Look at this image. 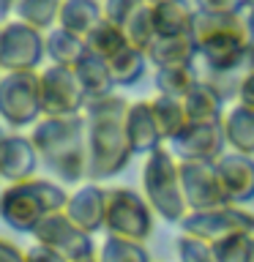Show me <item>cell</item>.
Returning <instances> with one entry per match:
<instances>
[{"label": "cell", "instance_id": "7a4b0ae2", "mask_svg": "<svg viewBox=\"0 0 254 262\" xmlns=\"http://www.w3.org/2000/svg\"><path fill=\"white\" fill-rule=\"evenodd\" d=\"M30 139L41 164L57 178V183H79L88 178V126L85 115L49 118L41 115L30 128Z\"/></svg>", "mask_w": 254, "mask_h": 262}, {"label": "cell", "instance_id": "5b68a950", "mask_svg": "<svg viewBox=\"0 0 254 262\" xmlns=\"http://www.w3.org/2000/svg\"><path fill=\"white\" fill-rule=\"evenodd\" d=\"M41 110V77L38 71H6L0 77V120L8 128H33Z\"/></svg>", "mask_w": 254, "mask_h": 262}, {"label": "cell", "instance_id": "6da1fadb", "mask_svg": "<svg viewBox=\"0 0 254 262\" xmlns=\"http://www.w3.org/2000/svg\"><path fill=\"white\" fill-rule=\"evenodd\" d=\"M129 101L120 96H107L85 104V126H88V178L107 180L126 169L134 156V147L126 134Z\"/></svg>", "mask_w": 254, "mask_h": 262}, {"label": "cell", "instance_id": "4316f807", "mask_svg": "<svg viewBox=\"0 0 254 262\" xmlns=\"http://www.w3.org/2000/svg\"><path fill=\"white\" fill-rule=\"evenodd\" d=\"M85 47H88V52L104 57V60H112L120 49L129 47V38H126V30H123L120 25H115L110 19H101V25L85 38Z\"/></svg>", "mask_w": 254, "mask_h": 262}, {"label": "cell", "instance_id": "cb8c5ba5", "mask_svg": "<svg viewBox=\"0 0 254 262\" xmlns=\"http://www.w3.org/2000/svg\"><path fill=\"white\" fill-rule=\"evenodd\" d=\"M63 0H19L14 6V19H19L41 33H49L57 28V16H60Z\"/></svg>", "mask_w": 254, "mask_h": 262}, {"label": "cell", "instance_id": "f6af8a7d", "mask_svg": "<svg viewBox=\"0 0 254 262\" xmlns=\"http://www.w3.org/2000/svg\"><path fill=\"white\" fill-rule=\"evenodd\" d=\"M0 77H3V71H0Z\"/></svg>", "mask_w": 254, "mask_h": 262}, {"label": "cell", "instance_id": "44dd1931", "mask_svg": "<svg viewBox=\"0 0 254 262\" xmlns=\"http://www.w3.org/2000/svg\"><path fill=\"white\" fill-rule=\"evenodd\" d=\"M221 126H224L227 145H232L235 153L254 156V106L249 104L232 106L221 118Z\"/></svg>", "mask_w": 254, "mask_h": 262}, {"label": "cell", "instance_id": "d6a6232c", "mask_svg": "<svg viewBox=\"0 0 254 262\" xmlns=\"http://www.w3.org/2000/svg\"><path fill=\"white\" fill-rule=\"evenodd\" d=\"M104 19H110L115 25H126L131 16H134L139 8H145V0H104Z\"/></svg>", "mask_w": 254, "mask_h": 262}, {"label": "cell", "instance_id": "ba28073f", "mask_svg": "<svg viewBox=\"0 0 254 262\" xmlns=\"http://www.w3.org/2000/svg\"><path fill=\"white\" fill-rule=\"evenodd\" d=\"M180 232L202 237L208 243H219L232 235H254V213H249L243 205H221L210 210H194L186 213L180 221Z\"/></svg>", "mask_w": 254, "mask_h": 262}, {"label": "cell", "instance_id": "9a60e30c", "mask_svg": "<svg viewBox=\"0 0 254 262\" xmlns=\"http://www.w3.org/2000/svg\"><path fill=\"white\" fill-rule=\"evenodd\" d=\"M216 172L229 205H243L254 200V161L243 153H224L216 159Z\"/></svg>", "mask_w": 254, "mask_h": 262}, {"label": "cell", "instance_id": "ac0fdd59", "mask_svg": "<svg viewBox=\"0 0 254 262\" xmlns=\"http://www.w3.org/2000/svg\"><path fill=\"white\" fill-rule=\"evenodd\" d=\"M74 71H77V79H79L82 90H85L88 101L112 96V90L118 88L110 71V60H104V57H98L93 52H85V57L74 66Z\"/></svg>", "mask_w": 254, "mask_h": 262}, {"label": "cell", "instance_id": "8d00e7d4", "mask_svg": "<svg viewBox=\"0 0 254 262\" xmlns=\"http://www.w3.org/2000/svg\"><path fill=\"white\" fill-rule=\"evenodd\" d=\"M238 96H241V104L254 106V74H249V77L241 82V88H238Z\"/></svg>", "mask_w": 254, "mask_h": 262}, {"label": "cell", "instance_id": "7402d4cb", "mask_svg": "<svg viewBox=\"0 0 254 262\" xmlns=\"http://www.w3.org/2000/svg\"><path fill=\"white\" fill-rule=\"evenodd\" d=\"M156 36H192L194 14L183 0H172L164 6H153Z\"/></svg>", "mask_w": 254, "mask_h": 262}, {"label": "cell", "instance_id": "52a82bcc", "mask_svg": "<svg viewBox=\"0 0 254 262\" xmlns=\"http://www.w3.org/2000/svg\"><path fill=\"white\" fill-rule=\"evenodd\" d=\"M47 57V36L19 19L0 25V71H38Z\"/></svg>", "mask_w": 254, "mask_h": 262}, {"label": "cell", "instance_id": "f546056e", "mask_svg": "<svg viewBox=\"0 0 254 262\" xmlns=\"http://www.w3.org/2000/svg\"><path fill=\"white\" fill-rule=\"evenodd\" d=\"M123 30H126V38L131 47L142 49V52H147V47L156 41V25H153V8L145 6L139 8V11L131 16V19L123 25Z\"/></svg>", "mask_w": 254, "mask_h": 262}, {"label": "cell", "instance_id": "1f68e13d", "mask_svg": "<svg viewBox=\"0 0 254 262\" xmlns=\"http://www.w3.org/2000/svg\"><path fill=\"white\" fill-rule=\"evenodd\" d=\"M175 251H178L180 262H216V257H213V246L208 241L186 235V232H180V237L175 241Z\"/></svg>", "mask_w": 254, "mask_h": 262}, {"label": "cell", "instance_id": "30bf717a", "mask_svg": "<svg viewBox=\"0 0 254 262\" xmlns=\"http://www.w3.org/2000/svg\"><path fill=\"white\" fill-rule=\"evenodd\" d=\"M33 241L60 251L69 262L93 257V254L98 251L96 243H93V235H88L85 229H79L63 210L52 213V216H47L44 221H41V224L36 227V232H33Z\"/></svg>", "mask_w": 254, "mask_h": 262}, {"label": "cell", "instance_id": "bcb514c9", "mask_svg": "<svg viewBox=\"0 0 254 262\" xmlns=\"http://www.w3.org/2000/svg\"><path fill=\"white\" fill-rule=\"evenodd\" d=\"M0 25H3V22H0Z\"/></svg>", "mask_w": 254, "mask_h": 262}, {"label": "cell", "instance_id": "ab89813d", "mask_svg": "<svg viewBox=\"0 0 254 262\" xmlns=\"http://www.w3.org/2000/svg\"><path fill=\"white\" fill-rule=\"evenodd\" d=\"M246 19H249V28H251V33H254V8H249V16H246Z\"/></svg>", "mask_w": 254, "mask_h": 262}, {"label": "cell", "instance_id": "484cf974", "mask_svg": "<svg viewBox=\"0 0 254 262\" xmlns=\"http://www.w3.org/2000/svg\"><path fill=\"white\" fill-rule=\"evenodd\" d=\"M200 82V74L194 66H170V69H156V90L159 96L167 98H180L183 101L186 93Z\"/></svg>", "mask_w": 254, "mask_h": 262}, {"label": "cell", "instance_id": "60d3db41", "mask_svg": "<svg viewBox=\"0 0 254 262\" xmlns=\"http://www.w3.org/2000/svg\"><path fill=\"white\" fill-rule=\"evenodd\" d=\"M77 262H98V254H93V257H85V259H77Z\"/></svg>", "mask_w": 254, "mask_h": 262}, {"label": "cell", "instance_id": "836d02e7", "mask_svg": "<svg viewBox=\"0 0 254 262\" xmlns=\"http://www.w3.org/2000/svg\"><path fill=\"white\" fill-rule=\"evenodd\" d=\"M197 6L205 14H241L243 0H197Z\"/></svg>", "mask_w": 254, "mask_h": 262}, {"label": "cell", "instance_id": "ee69618b", "mask_svg": "<svg viewBox=\"0 0 254 262\" xmlns=\"http://www.w3.org/2000/svg\"><path fill=\"white\" fill-rule=\"evenodd\" d=\"M251 262H254V249H251Z\"/></svg>", "mask_w": 254, "mask_h": 262}, {"label": "cell", "instance_id": "8992f818", "mask_svg": "<svg viewBox=\"0 0 254 262\" xmlns=\"http://www.w3.org/2000/svg\"><path fill=\"white\" fill-rule=\"evenodd\" d=\"M153 219L156 210L145 200V194H137L134 188H123V186L107 191V221H104L107 235L145 243L153 232Z\"/></svg>", "mask_w": 254, "mask_h": 262}, {"label": "cell", "instance_id": "7c38bea8", "mask_svg": "<svg viewBox=\"0 0 254 262\" xmlns=\"http://www.w3.org/2000/svg\"><path fill=\"white\" fill-rule=\"evenodd\" d=\"M224 126L219 123H188L172 139V156L178 161H216L224 156Z\"/></svg>", "mask_w": 254, "mask_h": 262}, {"label": "cell", "instance_id": "d6986e66", "mask_svg": "<svg viewBox=\"0 0 254 262\" xmlns=\"http://www.w3.org/2000/svg\"><path fill=\"white\" fill-rule=\"evenodd\" d=\"M147 60L156 69H170V66H194L197 44L192 36H156L147 47Z\"/></svg>", "mask_w": 254, "mask_h": 262}, {"label": "cell", "instance_id": "277c9868", "mask_svg": "<svg viewBox=\"0 0 254 262\" xmlns=\"http://www.w3.org/2000/svg\"><path fill=\"white\" fill-rule=\"evenodd\" d=\"M142 194L156 210V216L180 224L188 213L183 180H180V161L167 147H156L147 153V161L142 167Z\"/></svg>", "mask_w": 254, "mask_h": 262}, {"label": "cell", "instance_id": "4dcf8cb0", "mask_svg": "<svg viewBox=\"0 0 254 262\" xmlns=\"http://www.w3.org/2000/svg\"><path fill=\"white\" fill-rule=\"evenodd\" d=\"M213 246V257L216 262H251V249H254V235H232L224 237Z\"/></svg>", "mask_w": 254, "mask_h": 262}, {"label": "cell", "instance_id": "83f0119b", "mask_svg": "<svg viewBox=\"0 0 254 262\" xmlns=\"http://www.w3.org/2000/svg\"><path fill=\"white\" fill-rule=\"evenodd\" d=\"M151 63L147 60V55L142 52V49H137V47H126V49H120L118 55L110 60V71H112V79H115V85H134V82L142 79V74H145V66Z\"/></svg>", "mask_w": 254, "mask_h": 262}, {"label": "cell", "instance_id": "f1b7e54d", "mask_svg": "<svg viewBox=\"0 0 254 262\" xmlns=\"http://www.w3.org/2000/svg\"><path fill=\"white\" fill-rule=\"evenodd\" d=\"M98 262H151V254L142 243L123 241V237L107 235V241L98 246Z\"/></svg>", "mask_w": 254, "mask_h": 262}, {"label": "cell", "instance_id": "f35d334b", "mask_svg": "<svg viewBox=\"0 0 254 262\" xmlns=\"http://www.w3.org/2000/svg\"><path fill=\"white\" fill-rule=\"evenodd\" d=\"M145 3L153 8V6H164V3H172V0H145Z\"/></svg>", "mask_w": 254, "mask_h": 262}, {"label": "cell", "instance_id": "e575fe53", "mask_svg": "<svg viewBox=\"0 0 254 262\" xmlns=\"http://www.w3.org/2000/svg\"><path fill=\"white\" fill-rule=\"evenodd\" d=\"M25 257H28V262H69L60 251L49 249L44 243H33L30 249H25Z\"/></svg>", "mask_w": 254, "mask_h": 262}, {"label": "cell", "instance_id": "9c48e42d", "mask_svg": "<svg viewBox=\"0 0 254 262\" xmlns=\"http://www.w3.org/2000/svg\"><path fill=\"white\" fill-rule=\"evenodd\" d=\"M41 77V110L49 118H71L85 112V90H82L77 71L69 66H47L38 71Z\"/></svg>", "mask_w": 254, "mask_h": 262}, {"label": "cell", "instance_id": "d590c367", "mask_svg": "<svg viewBox=\"0 0 254 262\" xmlns=\"http://www.w3.org/2000/svg\"><path fill=\"white\" fill-rule=\"evenodd\" d=\"M0 262H28V257H25V251L16 243L0 237Z\"/></svg>", "mask_w": 254, "mask_h": 262}, {"label": "cell", "instance_id": "b9f144b4", "mask_svg": "<svg viewBox=\"0 0 254 262\" xmlns=\"http://www.w3.org/2000/svg\"><path fill=\"white\" fill-rule=\"evenodd\" d=\"M243 8H254V0H243Z\"/></svg>", "mask_w": 254, "mask_h": 262}, {"label": "cell", "instance_id": "74e56055", "mask_svg": "<svg viewBox=\"0 0 254 262\" xmlns=\"http://www.w3.org/2000/svg\"><path fill=\"white\" fill-rule=\"evenodd\" d=\"M19 3V0H0V22H6L8 16L14 14V6Z\"/></svg>", "mask_w": 254, "mask_h": 262}, {"label": "cell", "instance_id": "7bdbcfd3", "mask_svg": "<svg viewBox=\"0 0 254 262\" xmlns=\"http://www.w3.org/2000/svg\"><path fill=\"white\" fill-rule=\"evenodd\" d=\"M3 139H6V131H3V126H0V145H3Z\"/></svg>", "mask_w": 254, "mask_h": 262}, {"label": "cell", "instance_id": "ffe728a7", "mask_svg": "<svg viewBox=\"0 0 254 262\" xmlns=\"http://www.w3.org/2000/svg\"><path fill=\"white\" fill-rule=\"evenodd\" d=\"M183 106H186L188 120L192 123H219L221 118H224V96L202 77L186 93Z\"/></svg>", "mask_w": 254, "mask_h": 262}, {"label": "cell", "instance_id": "d4e9b609", "mask_svg": "<svg viewBox=\"0 0 254 262\" xmlns=\"http://www.w3.org/2000/svg\"><path fill=\"white\" fill-rule=\"evenodd\" d=\"M151 104H153V115H156V123H159V131H161V137L167 139V142H172V139L192 123L180 98L159 96V98H153Z\"/></svg>", "mask_w": 254, "mask_h": 262}, {"label": "cell", "instance_id": "2e32d148", "mask_svg": "<svg viewBox=\"0 0 254 262\" xmlns=\"http://www.w3.org/2000/svg\"><path fill=\"white\" fill-rule=\"evenodd\" d=\"M126 134H129V142L134 147V153H153L156 147H161L164 137L159 131V123H156L151 101H137L129 106Z\"/></svg>", "mask_w": 254, "mask_h": 262}, {"label": "cell", "instance_id": "e0dca14e", "mask_svg": "<svg viewBox=\"0 0 254 262\" xmlns=\"http://www.w3.org/2000/svg\"><path fill=\"white\" fill-rule=\"evenodd\" d=\"M104 19V6L98 0H63L57 28L74 33L79 38H88Z\"/></svg>", "mask_w": 254, "mask_h": 262}, {"label": "cell", "instance_id": "603a6c76", "mask_svg": "<svg viewBox=\"0 0 254 262\" xmlns=\"http://www.w3.org/2000/svg\"><path fill=\"white\" fill-rule=\"evenodd\" d=\"M85 52H88L85 38L74 36V33L63 30V28H52L47 33V57L55 66H69V69H74L85 57Z\"/></svg>", "mask_w": 254, "mask_h": 262}, {"label": "cell", "instance_id": "8fae6325", "mask_svg": "<svg viewBox=\"0 0 254 262\" xmlns=\"http://www.w3.org/2000/svg\"><path fill=\"white\" fill-rule=\"evenodd\" d=\"M180 180L188 213L229 205L216 172V161H180Z\"/></svg>", "mask_w": 254, "mask_h": 262}, {"label": "cell", "instance_id": "4fadbf2b", "mask_svg": "<svg viewBox=\"0 0 254 262\" xmlns=\"http://www.w3.org/2000/svg\"><path fill=\"white\" fill-rule=\"evenodd\" d=\"M107 191L110 188H101L96 180L79 186L77 191L69 194V202H66V216H69L79 229H85L88 235H96L104 229L107 221Z\"/></svg>", "mask_w": 254, "mask_h": 262}, {"label": "cell", "instance_id": "3957f363", "mask_svg": "<svg viewBox=\"0 0 254 262\" xmlns=\"http://www.w3.org/2000/svg\"><path fill=\"white\" fill-rule=\"evenodd\" d=\"M69 191L49 178H30L22 183H6L0 191V221L19 235H33L52 213L66 210Z\"/></svg>", "mask_w": 254, "mask_h": 262}, {"label": "cell", "instance_id": "5bb4252c", "mask_svg": "<svg viewBox=\"0 0 254 262\" xmlns=\"http://www.w3.org/2000/svg\"><path fill=\"white\" fill-rule=\"evenodd\" d=\"M38 150L33 145L30 134L25 137L19 131L6 134L3 145H0V180L6 183H22V180L36 178L38 169Z\"/></svg>", "mask_w": 254, "mask_h": 262}]
</instances>
